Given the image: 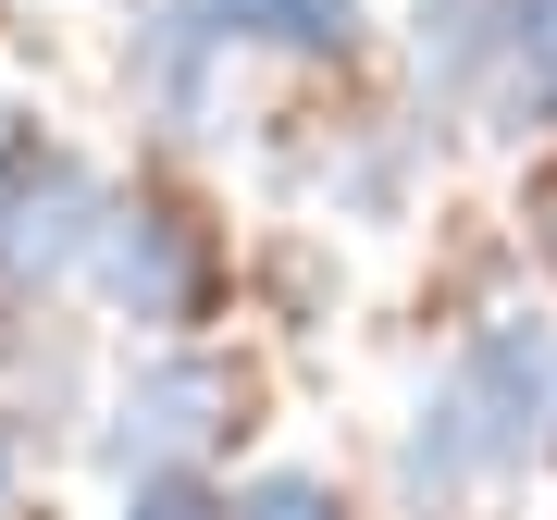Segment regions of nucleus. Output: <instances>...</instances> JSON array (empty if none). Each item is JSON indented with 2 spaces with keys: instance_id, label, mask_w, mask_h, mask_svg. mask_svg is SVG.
Instances as JSON below:
<instances>
[{
  "instance_id": "nucleus-16",
  "label": "nucleus",
  "mask_w": 557,
  "mask_h": 520,
  "mask_svg": "<svg viewBox=\"0 0 557 520\" xmlns=\"http://www.w3.org/2000/svg\"><path fill=\"white\" fill-rule=\"evenodd\" d=\"M124 13H137V0H124Z\"/></svg>"
},
{
  "instance_id": "nucleus-14",
  "label": "nucleus",
  "mask_w": 557,
  "mask_h": 520,
  "mask_svg": "<svg viewBox=\"0 0 557 520\" xmlns=\"http://www.w3.org/2000/svg\"><path fill=\"white\" fill-rule=\"evenodd\" d=\"M520 112H533V124H557V75H545V87H533V100H520Z\"/></svg>"
},
{
  "instance_id": "nucleus-6",
  "label": "nucleus",
  "mask_w": 557,
  "mask_h": 520,
  "mask_svg": "<svg viewBox=\"0 0 557 520\" xmlns=\"http://www.w3.org/2000/svg\"><path fill=\"white\" fill-rule=\"evenodd\" d=\"M236 62H298V75H347L372 50V0H199Z\"/></svg>"
},
{
  "instance_id": "nucleus-12",
  "label": "nucleus",
  "mask_w": 557,
  "mask_h": 520,
  "mask_svg": "<svg viewBox=\"0 0 557 520\" xmlns=\"http://www.w3.org/2000/svg\"><path fill=\"white\" fill-rule=\"evenodd\" d=\"M0 520H25V434H13V409H0Z\"/></svg>"
},
{
  "instance_id": "nucleus-4",
  "label": "nucleus",
  "mask_w": 557,
  "mask_h": 520,
  "mask_svg": "<svg viewBox=\"0 0 557 520\" xmlns=\"http://www.w3.org/2000/svg\"><path fill=\"white\" fill-rule=\"evenodd\" d=\"M100 199H112V174L75 137H50L38 112H0V285L13 298H62L87 273Z\"/></svg>"
},
{
  "instance_id": "nucleus-7",
  "label": "nucleus",
  "mask_w": 557,
  "mask_h": 520,
  "mask_svg": "<svg viewBox=\"0 0 557 520\" xmlns=\"http://www.w3.org/2000/svg\"><path fill=\"white\" fill-rule=\"evenodd\" d=\"M409 75L434 112H471L508 87V0H409Z\"/></svg>"
},
{
  "instance_id": "nucleus-5",
  "label": "nucleus",
  "mask_w": 557,
  "mask_h": 520,
  "mask_svg": "<svg viewBox=\"0 0 557 520\" xmlns=\"http://www.w3.org/2000/svg\"><path fill=\"white\" fill-rule=\"evenodd\" d=\"M223 87H236V50L199 0H137L124 13V100H137L149 137L174 149H211L223 137Z\"/></svg>"
},
{
  "instance_id": "nucleus-11",
  "label": "nucleus",
  "mask_w": 557,
  "mask_h": 520,
  "mask_svg": "<svg viewBox=\"0 0 557 520\" xmlns=\"http://www.w3.org/2000/svg\"><path fill=\"white\" fill-rule=\"evenodd\" d=\"M520 223H533V248L557 260V161H545V174H533V186H520Z\"/></svg>"
},
{
  "instance_id": "nucleus-3",
  "label": "nucleus",
  "mask_w": 557,
  "mask_h": 520,
  "mask_svg": "<svg viewBox=\"0 0 557 520\" xmlns=\"http://www.w3.org/2000/svg\"><path fill=\"white\" fill-rule=\"evenodd\" d=\"M248 434V372L223 360V347L174 335V347H137L100 409H87V459L112 483H149V471H211L223 446Z\"/></svg>"
},
{
  "instance_id": "nucleus-15",
  "label": "nucleus",
  "mask_w": 557,
  "mask_h": 520,
  "mask_svg": "<svg viewBox=\"0 0 557 520\" xmlns=\"http://www.w3.org/2000/svg\"><path fill=\"white\" fill-rule=\"evenodd\" d=\"M545 459H557V421H545Z\"/></svg>"
},
{
  "instance_id": "nucleus-2",
  "label": "nucleus",
  "mask_w": 557,
  "mask_h": 520,
  "mask_svg": "<svg viewBox=\"0 0 557 520\" xmlns=\"http://www.w3.org/2000/svg\"><path fill=\"white\" fill-rule=\"evenodd\" d=\"M75 285L124 322V335L174 347V335H211V322H223V298H236V248H223V223L186 199V186H112Z\"/></svg>"
},
{
  "instance_id": "nucleus-13",
  "label": "nucleus",
  "mask_w": 557,
  "mask_h": 520,
  "mask_svg": "<svg viewBox=\"0 0 557 520\" xmlns=\"http://www.w3.org/2000/svg\"><path fill=\"white\" fill-rule=\"evenodd\" d=\"M13 347H25V298L0 285V372H13Z\"/></svg>"
},
{
  "instance_id": "nucleus-8",
  "label": "nucleus",
  "mask_w": 557,
  "mask_h": 520,
  "mask_svg": "<svg viewBox=\"0 0 557 520\" xmlns=\"http://www.w3.org/2000/svg\"><path fill=\"white\" fill-rule=\"evenodd\" d=\"M223 496H236V520H359V508H347V483H335V471H310V459H273V471L223 483Z\"/></svg>"
},
{
  "instance_id": "nucleus-9",
  "label": "nucleus",
  "mask_w": 557,
  "mask_h": 520,
  "mask_svg": "<svg viewBox=\"0 0 557 520\" xmlns=\"http://www.w3.org/2000/svg\"><path fill=\"white\" fill-rule=\"evenodd\" d=\"M112 520H236V496H223L211 471H149V483H124Z\"/></svg>"
},
{
  "instance_id": "nucleus-1",
  "label": "nucleus",
  "mask_w": 557,
  "mask_h": 520,
  "mask_svg": "<svg viewBox=\"0 0 557 520\" xmlns=\"http://www.w3.org/2000/svg\"><path fill=\"white\" fill-rule=\"evenodd\" d=\"M557 421V322L545 310H483L446 347V372L421 384L409 434H397V508L458 520L483 483H520Z\"/></svg>"
},
{
  "instance_id": "nucleus-10",
  "label": "nucleus",
  "mask_w": 557,
  "mask_h": 520,
  "mask_svg": "<svg viewBox=\"0 0 557 520\" xmlns=\"http://www.w3.org/2000/svg\"><path fill=\"white\" fill-rule=\"evenodd\" d=\"M545 75H557V0H508V87H496V100L520 112Z\"/></svg>"
}]
</instances>
